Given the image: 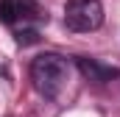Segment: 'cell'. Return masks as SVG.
I'll return each mask as SVG.
<instances>
[{
	"label": "cell",
	"instance_id": "cell-5",
	"mask_svg": "<svg viewBox=\"0 0 120 117\" xmlns=\"http://www.w3.org/2000/svg\"><path fill=\"white\" fill-rule=\"evenodd\" d=\"M14 39H17V45H34L39 39V33H36V28H31V25H22V28L14 31Z\"/></svg>",
	"mask_w": 120,
	"mask_h": 117
},
{
	"label": "cell",
	"instance_id": "cell-4",
	"mask_svg": "<svg viewBox=\"0 0 120 117\" xmlns=\"http://www.w3.org/2000/svg\"><path fill=\"white\" fill-rule=\"evenodd\" d=\"M78 70H81L84 78H90L95 84H106V81L117 78V70L103 64V61H98V58H78Z\"/></svg>",
	"mask_w": 120,
	"mask_h": 117
},
{
	"label": "cell",
	"instance_id": "cell-1",
	"mask_svg": "<svg viewBox=\"0 0 120 117\" xmlns=\"http://www.w3.org/2000/svg\"><path fill=\"white\" fill-rule=\"evenodd\" d=\"M70 81V64L56 53H42L31 61V84L42 98H56Z\"/></svg>",
	"mask_w": 120,
	"mask_h": 117
},
{
	"label": "cell",
	"instance_id": "cell-2",
	"mask_svg": "<svg viewBox=\"0 0 120 117\" xmlns=\"http://www.w3.org/2000/svg\"><path fill=\"white\" fill-rule=\"evenodd\" d=\"M64 25L75 33H90L103 25V6L101 0H67L64 6Z\"/></svg>",
	"mask_w": 120,
	"mask_h": 117
},
{
	"label": "cell",
	"instance_id": "cell-3",
	"mask_svg": "<svg viewBox=\"0 0 120 117\" xmlns=\"http://www.w3.org/2000/svg\"><path fill=\"white\" fill-rule=\"evenodd\" d=\"M34 20H42V11H39L36 0H0V22L28 25Z\"/></svg>",
	"mask_w": 120,
	"mask_h": 117
}]
</instances>
